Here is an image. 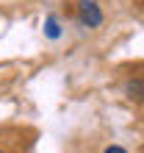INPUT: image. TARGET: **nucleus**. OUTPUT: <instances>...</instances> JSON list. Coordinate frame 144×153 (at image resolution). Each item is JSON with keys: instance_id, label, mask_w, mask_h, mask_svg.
<instances>
[{"instance_id": "1", "label": "nucleus", "mask_w": 144, "mask_h": 153, "mask_svg": "<svg viewBox=\"0 0 144 153\" xmlns=\"http://www.w3.org/2000/svg\"><path fill=\"white\" fill-rule=\"evenodd\" d=\"M78 14H80V22L86 28H100L103 25V11L94 0H80L78 3Z\"/></svg>"}, {"instance_id": "2", "label": "nucleus", "mask_w": 144, "mask_h": 153, "mask_svg": "<svg viewBox=\"0 0 144 153\" xmlns=\"http://www.w3.org/2000/svg\"><path fill=\"white\" fill-rule=\"evenodd\" d=\"M125 95H128L133 103H144V78L128 81V84H125Z\"/></svg>"}, {"instance_id": "3", "label": "nucleus", "mask_w": 144, "mask_h": 153, "mask_svg": "<svg viewBox=\"0 0 144 153\" xmlns=\"http://www.w3.org/2000/svg\"><path fill=\"white\" fill-rule=\"evenodd\" d=\"M44 33H47L50 39H58L61 36V25H58L56 17H47V20H44Z\"/></svg>"}, {"instance_id": "4", "label": "nucleus", "mask_w": 144, "mask_h": 153, "mask_svg": "<svg viewBox=\"0 0 144 153\" xmlns=\"http://www.w3.org/2000/svg\"><path fill=\"white\" fill-rule=\"evenodd\" d=\"M105 153H128V150L119 148V145H111V148H105Z\"/></svg>"}, {"instance_id": "5", "label": "nucleus", "mask_w": 144, "mask_h": 153, "mask_svg": "<svg viewBox=\"0 0 144 153\" xmlns=\"http://www.w3.org/2000/svg\"><path fill=\"white\" fill-rule=\"evenodd\" d=\"M0 153H3V150H0Z\"/></svg>"}]
</instances>
